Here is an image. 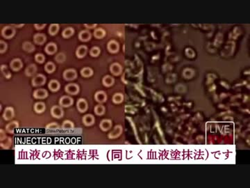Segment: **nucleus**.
Listing matches in <instances>:
<instances>
[{
  "instance_id": "f257e3e1",
  "label": "nucleus",
  "mask_w": 250,
  "mask_h": 188,
  "mask_svg": "<svg viewBox=\"0 0 250 188\" xmlns=\"http://www.w3.org/2000/svg\"><path fill=\"white\" fill-rule=\"evenodd\" d=\"M16 34V30L15 27H13L11 25L5 26L4 27H3L1 31L2 36L6 39H11L12 38L15 36Z\"/></svg>"
},
{
  "instance_id": "f03ea898",
  "label": "nucleus",
  "mask_w": 250,
  "mask_h": 188,
  "mask_svg": "<svg viewBox=\"0 0 250 188\" xmlns=\"http://www.w3.org/2000/svg\"><path fill=\"white\" fill-rule=\"evenodd\" d=\"M46 80H47V78L44 75L37 74L32 79L31 84L34 87H41L46 83Z\"/></svg>"
},
{
  "instance_id": "7ed1b4c3",
  "label": "nucleus",
  "mask_w": 250,
  "mask_h": 188,
  "mask_svg": "<svg viewBox=\"0 0 250 188\" xmlns=\"http://www.w3.org/2000/svg\"><path fill=\"white\" fill-rule=\"evenodd\" d=\"M77 72L74 68L66 69L63 73V79L66 81H72L77 78Z\"/></svg>"
},
{
  "instance_id": "20e7f679",
  "label": "nucleus",
  "mask_w": 250,
  "mask_h": 188,
  "mask_svg": "<svg viewBox=\"0 0 250 188\" xmlns=\"http://www.w3.org/2000/svg\"><path fill=\"white\" fill-rule=\"evenodd\" d=\"M80 88L77 84L69 83L65 87V92L69 95L76 96L79 93Z\"/></svg>"
},
{
  "instance_id": "39448f33",
  "label": "nucleus",
  "mask_w": 250,
  "mask_h": 188,
  "mask_svg": "<svg viewBox=\"0 0 250 188\" xmlns=\"http://www.w3.org/2000/svg\"><path fill=\"white\" fill-rule=\"evenodd\" d=\"M51 115L55 119H61L64 116V111L63 107L60 105H54L50 110Z\"/></svg>"
},
{
  "instance_id": "423d86ee",
  "label": "nucleus",
  "mask_w": 250,
  "mask_h": 188,
  "mask_svg": "<svg viewBox=\"0 0 250 188\" xmlns=\"http://www.w3.org/2000/svg\"><path fill=\"white\" fill-rule=\"evenodd\" d=\"M59 105L63 108L71 107L74 104V99L69 96H63L59 99Z\"/></svg>"
},
{
  "instance_id": "0eeeda50",
  "label": "nucleus",
  "mask_w": 250,
  "mask_h": 188,
  "mask_svg": "<svg viewBox=\"0 0 250 188\" xmlns=\"http://www.w3.org/2000/svg\"><path fill=\"white\" fill-rule=\"evenodd\" d=\"M14 116H15V110H14V108L12 107H6L2 115L3 119L5 121H8L13 119Z\"/></svg>"
},
{
  "instance_id": "6e6552de",
  "label": "nucleus",
  "mask_w": 250,
  "mask_h": 188,
  "mask_svg": "<svg viewBox=\"0 0 250 188\" xmlns=\"http://www.w3.org/2000/svg\"><path fill=\"white\" fill-rule=\"evenodd\" d=\"M48 96V92L45 89H38L35 90L33 93V98L38 100L45 99L47 98Z\"/></svg>"
},
{
  "instance_id": "1a4fd4ad",
  "label": "nucleus",
  "mask_w": 250,
  "mask_h": 188,
  "mask_svg": "<svg viewBox=\"0 0 250 188\" xmlns=\"http://www.w3.org/2000/svg\"><path fill=\"white\" fill-rule=\"evenodd\" d=\"M77 110L80 113H84L88 110V104L86 99L79 98L77 102Z\"/></svg>"
},
{
  "instance_id": "9d476101",
  "label": "nucleus",
  "mask_w": 250,
  "mask_h": 188,
  "mask_svg": "<svg viewBox=\"0 0 250 188\" xmlns=\"http://www.w3.org/2000/svg\"><path fill=\"white\" fill-rule=\"evenodd\" d=\"M10 67L14 72H17L22 68L23 63L20 59H14L10 62Z\"/></svg>"
},
{
  "instance_id": "9b49d317",
  "label": "nucleus",
  "mask_w": 250,
  "mask_h": 188,
  "mask_svg": "<svg viewBox=\"0 0 250 188\" xmlns=\"http://www.w3.org/2000/svg\"><path fill=\"white\" fill-rule=\"evenodd\" d=\"M92 38V34L88 29L82 30L78 34V39L82 42H88Z\"/></svg>"
},
{
  "instance_id": "f8f14e48",
  "label": "nucleus",
  "mask_w": 250,
  "mask_h": 188,
  "mask_svg": "<svg viewBox=\"0 0 250 188\" xmlns=\"http://www.w3.org/2000/svg\"><path fill=\"white\" fill-rule=\"evenodd\" d=\"M47 40V36L44 34L38 33L33 36V42L35 44L38 45H42Z\"/></svg>"
},
{
  "instance_id": "ddd939ff",
  "label": "nucleus",
  "mask_w": 250,
  "mask_h": 188,
  "mask_svg": "<svg viewBox=\"0 0 250 188\" xmlns=\"http://www.w3.org/2000/svg\"><path fill=\"white\" fill-rule=\"evenodd\" d=\"M37 70L38 69L36 64L31 63L29 66H27V68H25V75L29 78L33 77V76H34V75L36 73Z\"/></svg>"
},
{
  "instance_id": "4468645a",
  "label": "nucleus",
  "mask_w": 250,
  "mask_h": 188,
  "mask_svg": "<svg viewBox=\"0 0 250 188\" xmlns=\"http://www.w3.org/2000/svg\"><path fill=\"white\" fill-rule=\"evenodd\" d=\"M107 49L110 53H117L120 49V45L116 40H112L109 41L107 45Z\"/></svg>"
},
{
  "instance_id": "2eb2a0df",
  "label": "nucleus",
  "mask_w": 250,
  "mask_h": 188,
  "mask_svg": "<svg viewBox=\"0 0 250 188\" xmlns=\"http://www.w3.org/2000/svg\"><path fill=\"white\" fill-rule=\"evenodd\" d=\"M57 49L58 48L56 44L53 42H50L47 44V45L45 46V51L49 55H53L56 53Z\"/></svg>"
},
{
  "instance_id": "dca6fc26",
  "label": "nucleus",
  "mask_w": 250,
  "mask_h": 188,
  "mask_svg": "<svg viewBox=\"0 0 250 188\" xmlns=\"http://www.w3.org/2000/svg\"><path fill=\"white\" fill-rule=\"evenodd\" d=\"M88 53V47L84 45L78 46L76 50V56L78 59H83Z\"/></svg>"
},
{
  "instance_id": "f3484780",
  "label": "nucleus",
  "mask_w": 250,
  "mask_h": 188,
  "mask_svg": "<svg viewBox=\"0 0 250 188\" xmlns=\"http://www.w3.org/2000/svg\"><path fill=\"white\" fill-rule=\"evenodd\" d=\"M122 133H123V127H122V125H116L113 131L109 133V138H110V139H116V138L120 136Z\"/></svg>"
},
{
  "instance_id": "a211bd4d",
  "label": "nucleus",
  "mask_w": 250,
  "mask_h": 188,
  "mask_svg": "<svg viewBox=\"0 0 250 188\" xmlns=\"http://www.w3.org/2000/svg\"><path fill=\"white\" fill-rule=\"evenodd\" d=\"M18 128H19L18 121H13L10 123H8V124L6 125V131H7L8 133L13 134L15 133L16 129H17Z\"/></svg>"
},
{
  "instance_id": "6ab92c4d",
  "label": "nucleus",
  "mask_w": 250,
  "mask_h": 188,
  "mask_svg": "<svg viewBox=\"0 0 250 188\" xmlns=\"http://www.w3.org/2000/svg\"><path fill=\"white\" fill-rule=\"evenodd\" d=\"M110 71L113 75L118 76L122 73V71H123V67H122L120 63H114L110 66Z\"/></svg>"
},
{
  "instance_id": "aec40b11",
  "label": "nucleus",
  "mask_w": 250,
  "mask_h": 188,
  "mask_svg": "<svg viewBox=\"0 0 250 188\" xmlns=\"http://www.w3.org/2000/svg\"><path fill=\"white\" fill-rule=\"evenodd\" d=\"M95 99L99 103H104L105 102L107 99V96L106 93L103 91H99L95 94Z\"/></svg>"
},
{
  "instance_id": "412c9836",
  "label": "nucleus",
  "mask_w": 250,
  "mask_h": 188,
  "mask_svg": "<svg viewBox=\"0 0 250 188\" xmlns=\"http://www.w3.org/2000/svg\"><path fill=\"white\" fill-rule=\"evenodd\" d=\"M60 88V82L56 80H51L48 83V89L52 92H56Z\"/></svg>"
},
{
  "instance_id": "4be33fe9",
  "label": "nucleus",
  "mask_w": 250,
  "mask_h": 188,
  "mask_svg": "<svg viewBox=\"0 0 250 188\" xmlns=\"http://www.w3.org/2000/svg\"><path fill=\"white\" fill-rule=\"evenodd\" d=\"M82 122L86 126H91L95 123V117L91 114H86L83 116Z\"/></svg>"
},
{
  "instance_id": "5701e85b",
  "label": "nucleus",
  "mask_w": 250,
  "mask_h": 188,
  "mask_svg": "<svg viewBox=\"0 0 250 188\" xmlns=\"http://www.w3.org/2000/svg\"><path fill=\"white\" fill-rule=\"evenodd\" d=\"M33 110L37 114H42L46 110V105L43 102H37L34 104Z\"/></svg>"
},
{
  "instance_id": "b1692460",
  "label": "nucleus",
  "mask_w": 250,
  "mask_h": 188,
  "mask_svg": "<svg viewBox=\"0 0 250 188\" xmlns=\"http://www.w3.org/2000/svg\"><path fill=\"white\" fill-rule=\"evenodd\" d=\"M100 127L101 130L104 132L108 131L112 127V121L109 119H104L103 121H101Z\"/></svg>"
},
{
  "instance_id": "393cba45",
  "label": "nucleus",
  "mask_w": 250,
  "mask_h": 188,
  "mask_svg": "<svg viewBox=\"0 0 250 188\" xmlns=\"http://www.w3.org/2000/svg\"><path fill=\"white\" fill-rule=\"evenodd\" d=\"M22 49L23 50L28 52V53H31V52L35 51V45L29 41H25L22 44Z\"/></svg>"
},
{
  "instance_id": "a878e982",
  "label": "nucleus",
  "mask_w": 250,
  "mask_h": 188,
  "mask_svg": "<svg viewBox=\"0 0 250 188\" xmlns=\"http://www.w3.org/2000/svg\"><path fill=\"white\" fill-rule=\"evenodd\" d=\"M75 32L74 29L72 27H66L64 29V30L62 31V36L64 39H69V38L72 37L73 36Z\"/></svg>"
},
{
  "instance_id": "bb28decb",
  "label": "nucleus",
  "mask_w": 250,
  "mask_h": 188,
  "mask_svg": "<svg viewBox=\"0 0 250 188\" xmlns=\"http://www.w3.org/2000/svg\"><path fill=\"white\" fill-rule=\"evenodd\" d=\"M80 73L81 75L82 76L83 78H88L91 77V76L93 75V70L90 67H84L81 70Z\"/></svg>"
},
{
  "instance_id": "cd10ccee",
  "label": "nucleus",
  "mask_w": 250,
  "mask_h": 188,
  "mask_svg": "<svg viewBox=\"0 0 250 188\" xmlns=\"http://www.w3.org/2000/svg\"><path fill=\"white\" fill-rule=\"evenodd\" d=\"M60 30V25L59 24H51L48 28V33L51 36L56 35Z\"/></svg>"
},
{
  "instance_id": "c85d7f7f",
  "label": "nucleus",
  "mask_w": 250,
  "mask_h": 188,
  "mask_svg": "<svg viewBox=\"0 0 250 188\" xmlns=\"http://www.w3.org/2000/svg\"><path fill=\"white\" fill-rule=\"evenodd\" d=\"M61 128L63 130H65V131L72 130L74 128V124L73 122L69 121V120H65V121H64L63 123V124L61 125Z\"/></svg>"
},
{
  "instance_id": "c756f323",
  "label": "nucleus",
  "mask_w": 250,
  "mask_h": 188,
  "mask_svg": "<svg viewBox=\"0 0 250 188\" xmlns=\"http://www.w3.org/2000/svg\"><path fill=\"white\" fill-rule=\"evenodd\" d=\"M115 82L114 78L110 75H106L105 77L103 78L102 80V83L104 86L106 87H110L113 85Z\"/></svg>"
},
{
  "instance_id": "7c9ffc66",
  "label": "nucleus",
  "mask_w": 250,
  "mask_h": 188,
  "mask_svg": "<svg viewBox=\"0 0 250 188\" xmlns=\"http://www.w3.org/2000/svg\"><path fill=\"white\" fill-rule=\"evenodd\" d=\"M45 70L49 74H51L56 70V65L52 61H48L45 65Z\"/></svg>"
},
{
  "instance_id": "2f4dec72",
  "label": "nucleus",
  "mask_w": 250,
  "mask_h": 188,
  "mask_svg": "<svg viewBox=\"0 0 250 188\" xmlns=\"http://www.w3.org/2000/svg\"><path fill=\"white\" fill-rule=\"evenodd\" d=\"M93 34L96 39H103V38L105 36L106 31L102 28H97L94 31Z\"/></svg>"
},
{
  "instance_id": "473e14b6",
  "label": "nucleus",
  "mask_w": 250,
  "mask_h": 188,
  "mask_svg": "<svg viewBox=\"0 0 250 188\" xmlns=\"http://www.w3.org/2000/svg\"><path fill=\"white\" fill-rule=\"evenodd\" d=\"M0 144H1V147L4 149L10 148L12 145V139H11V137H7L4 140L2 141Z\"/></svg>"
},
{
  "instance_id": "72a5a7b5",
  "label": "nucleus",
  "mask_w": 250,
  "mask_h": 188,
  "mask_svg": "<svg viewBox=\"0 0 250 188\" xmlns=\"http://www.w3.org/2000/svg\"><path fill=\"white\" fill-rule=\"evenodd\" d=\"M95 113L97 116H102L105 113V107L102 105H96L94 109Z\"/></svg>"
},
{
  "instance_id": "f704fd0d",
  "label": "nucleus",
  "mask_w": 250,
  "mask_h": 188,
  "mask_svg": "<svg viewBox=\"0 0 250 188\" xmlns=\"http://www.w3.org/2000/svg\"><path fill=\"white\" fill-rule=\"evenodd\" d=\"M0 70H1L2 74L4 76V78L7 79H10L11 78V73H10L7 65H4H4H2L1 67H0Z\"/></svg>"
},
{
  "instance_id": "c9c22d12",
  "label": "nucleus",
  "mask_w": 250,
  "mask_h": 188,
  "mask_svg": "<svg viewBox=\"0 0 250 188\" xmlns=\"http://www.w3.org/2000/svg\"><path fill=\"white\" fill-rule=\"evenodd\" d=\"M124 100V96L123 94H122L120 93H117L114 94V96H113V102H114L115 104H120L121 102H123Z\"/></svg>"
},
{
  "instance_id": "e433bc0d",
  "label": "nucleus",
  "mask_w": 250,
  "mask_h": 188,
  "mask_svg": "<svg viewBox=\"0 0 250 188\" xmlns=\"http://www.w3.org/2000/svg\"><path fill=\"white\" fill-rule=\"evenodd\" d=\"M55 61H56L57 63H62L63 62H65L66 60V55L63 53V52H59V54H57L56 55V57L54 58Z\"/></svg>"
},
{
  "instance_id": "4c0bfd02",
  "label": "nucleus",
  "mask_w": 250,
  "mask_h": 188,
  "mask_svg": "<svg viewBox=\"0 0 250 188\" xmlns=\"http://www.w3.org/2000/svg\"><path fill=\"white\" fill-rule=\"evenodd\" d=\"M101 52L100 48L99 47L95 46L92 47L91 50H90V54H91V57H97L99 55H100Z\"/></svg>"
},
{
  "instance_id": "58836bf2",
  "label": "nucleus",
  "mask_w": 250,
  "mask_h": 188,
  "mask_svg": "<svg viewBox=\"0 0 250 188\" xmlns=\"http://www.w3.org/2000/svg\"><path fill=\"white\" fill-rule=\"evenodd\" d=\"M46 128H47V130H59V129L60 128V125L56 122H51L50 123H49L48 125H46Z\"/></svg>"
},
{
  "instance_id": "ea45409f",
  "label": "nucleus",
  "mask_w": 250,
  "mask_h": 188,
  "mask_svg": "<svg viewBox=\"0 0 250 188\" xmlns=\"http://www.w3.org/2000/svg\"><path fill=\"white\" fill-rule=\"evenodd\" d=\"M35 60H36L37 63H43L45 61V55L42 53H38L35 55Z\"/></svg>"
},
{
  "instance_id": "a19ab883",
  "label": "nucleus",
  "mask_w": 250,
  "mask_h": 188,
  "mask_svg": "<svg viewBox=\"0 0 250 188\" xmlns=\"http://www.w3.org/2000/svg\"><path fill=\"white\" fill-rule=\"evenodd\" d=\"M8 49V44L5 41L0 40V53L4 54Z\"/></svg>"
},
{
  "instance_id": "79ce46f5",
  "label": "nucleus",
  "mask_w": 250,
  "mask_h": 188,
  "mask_svg": "<svg viewBox=\"0 0 250 188\" xmlns=\"http://www.w3.org/2000/svg\"><path fill=\"white\" fill-rule=\"evenodd\" d=\"M7 137V134H6V132L3 130V129H0V142L4 140Z\"/></svg>"
},
{
  "instance_id": "37998d69",
  "label": "nucleus",
  "mask_w": 250,
  "mask_h": 188,
  "mask_svg": "<svg viewBox=\"0 0 250 188\" xmlns=\"http://www.w3.org/2000/svg\"><path fill=\"white\" fill-rule=\"evenodd\" d=\"M46 25H47L46 24H35L34 27L36 30H41L46 27Z\"/></svg>"
},
{
  "instance_id": "c03bdc74",
  "label": "nucleus",
  "mask_w": 250,
  "mask_h": 188,
  "mask_svg": "<svg viewBox=\"0 0 250 188\" xmlns=\"http://www.w3.org/2000/svg\"><path fill=\"white\" fill-rule=\"evenodd\" d=\"M84 26L87 29H94L95 27H97V25L96 24H84Z\"/></svg>"
},
{
  "instance_id": "a18cd8bd",
  "label": "nucleus",
  "mask_w": 250,
  "mask_h": 188,
  "mask_svg": "<svg viewBox=\"0 0 250 188\" xmlns=\"http://www.w3.org/2000/svg\"><path fill=\"white\" fill-rule=\"evenodd\" d=\"M11 26H12V27H15V28H22V27H24L25 25L24 24H20V25L13 24V25H11Z\"/></svg>"
}]
</instances>
